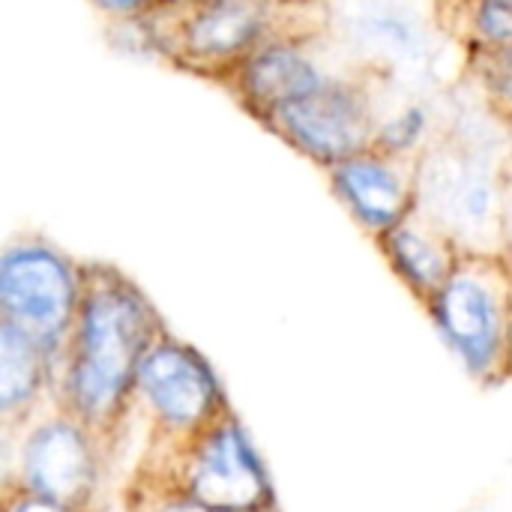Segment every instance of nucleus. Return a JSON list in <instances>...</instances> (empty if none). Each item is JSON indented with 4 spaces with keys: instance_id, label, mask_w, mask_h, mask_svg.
Returning <instances> with one entry per match:
<instances>
[{
    "instance_id": "obj_5",
    "label": "nucleus",
    "mask_w": 512,
    "mask_h": 512,
    "mask_svg": "<svg viewBox=\"0 0 512 512\" xmlns=\"http://www.w3.org/2000/svg\"><path fill=\"white\" fill-rule=\"evenodd\" d=\"M78 306L81 264H72L42 237L6 243L0 258V321L24 333L48 360L51 390L72 342Z\"/></svg>"
},
{
    "instance_id": "obj_11",
    "label": "nucleus",
    "mask_w": 512,
    "mask_h": 512,
    "mask_svg": "<svg viewBox=\"0 0 512 512\" xmlns=\"http://www.w3.org/2000/svg\"><path fill=\"white\" fill-rule=\"evenodd\" d=\"M321 36H288L273 39L258 48L240 69L225 81L237 99L258 117L270 120L279 108L303 99L306 93L318 90L327 78L324 66L315 57V42Z\"/></svg>"
},
{
    "instance_id": "obj_18",
    "label": "nucleus",
    "mask_w": 512,
    "mask_h": 512,
    "mask_svg": "<svg viewBox=\"0 0 512 512\" xmlns=\"http://www.w3.org/2000/svg\"><path fill=\"white\" fill-rule=\"evenodd\" d=\"M3 512H69L57 504H48L24 489H18L15 483H6V495H3Z\"/></svg>"
},
{
    "instance_id": "obj_15",
    "label": "nucleus",
    "mask_w": 512,
    "mask_h": 512,
    "mask_svg": "<svg viewBox=\"0 0 512 512\" xmlns=\"http://www.w3.org/2000/svg\"><path fill=\"white\" fill-rule=\"evenodd\" d=\"M450 12L456 27L453 36L468 51L512 48V3H471V6H441Z\"/></svg>"
},
{
    "instance_id": "obj_1",
    "label": "nucleus",
    "mask_w": 512,
    "mask_h": 512,
    "mask_svg": "<svg viewBox=\"0 0 512 512\" xmlns=\"http://www.w3.org/2000/svg\"><path fill=\"white\" fill-rule=\"evenodd\" d=\"M165 336L150 300L114 267L81 264V306L54 399L99 441L114 438L147 351Z\"/></svg>"
},
{
    "instance_id": "obj_8",
    "label": "nucleus",
    "mask_w": 512,
    "mask_h": 512,
    "mask_svg": "<svg viewBox=\"0 0 512 512\" xmlns=\"http://www.w3.org/2000/svg\"><path fill=\"white\" fill-rule=\"evenodd\" d=\"M135 399L153 420V441L192 438L228 411L219 381L201 354L168 333L147 351L135 378Z\"/></svg>"
},
{
    "instance_id": "obj_4",
    "label": "nucleus",
    "mask_w": 512,
    "mask_h": 512,
    "mask_svg": "<svg viewBox=\"0 0 512 512\" xmlns=\"http://www.w3.org/2000/svg\"><path fill=\"white\" fill-rule=\"evenodd\" d=\"M159 495H177L228 512L276 510L267 474L231 408L192 438L150 441L129 498Z\"/></svg>"
},
{
    "instance_id": "obj_17",
    "label": "nucleus",
    "mask_w": 512,
    "mask_h": 512,
    "mask_svg": "<svg viewBox=\"0 0 512 512\" xmlns=\"http://www.w3.org/2000/svg\"><path fill=\"white\" fill-rule=\"evenodd\" d=\"M129 512H228L204 507L198 501L189 498H177V495H159V498H129ZM276 512V510H267Z\"/></svg>"
},
{
    "instance_id": "obj_7",
    "label": "nucleus",
    "mask_w": 512,
    "mask_h": 512,
    "mask_svg": "<svg viewBox=\"0 0 512 512\" xmlns=\"http://www.w3.org/2000/svg\"><path fill=\"white\" fill-rule=\"evenodd\" d=\"M378 90L381 84L372 78L333 75L318 90L279 108L267 126L300 153L333 168L375 147L381 126Z\"/></svg>"
},
{
    "instance_id": "obj_3",
    "label": "nucleus",
    "mask_w": 512,
    "mask_h": 512,
    "mask_svg": "<svg viewBox=\"0 0 512 512\" xmlns=\"http://www.w3.org/2000/svg\"><path fill=\"white\" fill-rule=\"evenodd\" d=\"M309 6H273L249 0H210V3H147L135 21L144 39L171 63L228 81L240 63L273 39L324 36L330 21L309 24ZM333 15V9H330Z\"/></svg>"
},
{
    "instance_id": "obj_10",
    "label": "nucleus",
    "mask_w": 512,
    "mask_h": 512,
    "mask_svg": "<svg viewBox=\"0 0 512 512\" xmlns=\"http://www.w3.org/2000/svg\"><path fill=\"white\" fill-rule=\"evenodd\" d=\"M357 75L387 87L423 90L432 84L435 48L417 15L402 6H345L333 12Z\"/></svg>"
},
{
    "instance_id": "obj_12",
    "label": "nucleus",
    "mask_w": 512,
    "mask_h": 512,
    "mask_svg": "<svg viewBox=\"0 0 512 512\" xmlns=\"http://www.w3.org/2000/svg\"><path fill=\"white\" fill-rule=\"evenodd\" d=\"M330 180L351 213L378 237L399 225L417 204V159L366 150L333 165Z\"/></svg>"
},
{
    "instance_id": "obj_6",
    "label": "nucleus",
    "mask_w": 512,
    "mask_h": 512,
    "mask_svg": "<svg viewBox=\"0 0 512 512\" xmlns=\"http://www.w3.org/2000/svg\"><path fill=\"white\" fill-rule=\"evenodd\" d=\"M429 312L471 375L486 384L507 378L512 255H462L453 276L432 297Z\"/></svg>"
},
{
    "instance_id": "obj_16",
    "label": "nucleus",
    "mask_w": 512,
    "mask_h": 512,
    "mask_svg": "<svg viewBox=\"0 0 512 512\" xmlns=\"http://www.w3.org/2000/svg\"><path fill=\"white\" fill-rule=\"evenodd\" d=\"M468 72L477 78L492 114L512 123V48L468 51Z\"/></svg>"
},
{
    "instance_id": "obj_2",
    "label": "nucleus",
    "mask_w": 512,
    "mask_h": 512,
    "mask_svg": "<svg viewBox=\"0 0 512 512\" xmlns=\"http://www.w3.org/2000/svg\"><path fill=\"white\" fill-rule=\"evenodd\" d=\"M492 120L465 123V114H456L417 159V207L465 255H510L504 171H498L504 159Z\"/></svg>"
},
{
    "instance_id": "obj_9",
    "label": "nucleus",
    "mask_w": 512,
    "mask_h": 512,
    "mask_svg": "<svg viewBox=\"0 0 512 512\" xmlns=\"http://www.w3.org/2000/svg\"><path fill=\"white\" fill-rule=\"evenodd\" d=\"M15 486L63 510L87 512L99 486V441L78 417L57 405L54 414L27 429Z\"/></svg>"
},
{
    "instance_id": "obj_13",
    "label": "nucleus",
    "mask_w": 512,
    "mask_h": 512,
    "mask_svg": "<svg viewBox=\"0 0 512 512\" xmlns=\"http://www.w3.org/2000/svg\"><path fill=\"white\" fill-rule=\"evenodd\" d=\"M381 249L390 258L393 270L426 306L444 288V282L453 276L456 264L465 255L453 243V237L417 204L399 225L381 234Z\"/></svg>"
},
{
    "instance_id": "obj_14",
    "label": "nucleus",
    "mask_w": 512,
    "mask_h": 512,
    "mask_svg": "<svg viewBox=\"0 0 512 512\" xmlns=\"http://www.w3.org/2000/svg\"><path fill=\"white\" fill-rule=\"evenodd\" d=\"M45 387L51 390V369L39 348L18 333L12 324L0 321V417L3 426L27 423L42 399Z\"/></svg>"
}]
</instances>
